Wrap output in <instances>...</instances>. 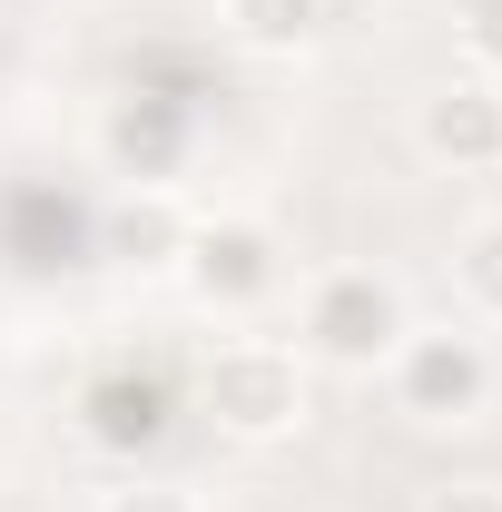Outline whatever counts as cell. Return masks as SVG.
<instances>
[{
    "label": "cell",
    "mask_w": 502,
    "mask_h": 512,
    "mask_svg": "<svg viewBox=\"0 0 502 512\" xmlns=\"http://www.w3.org/2000/svg\"><path fill=\"white\" fill-rule=\"evenodd\" d=\"M207 414L237 434V444H276V434H296L306 424V365H296V345H227L217 365H207Z\"/></svg>",
    "instance_id": "1"
},
{
    "label": "cell",
    "mask_w": 502,
    "mask_h": 512,
    "mask_svg": "<svg viewBox=\"0 0 502 512\" xmlns=\"http://www.w3.org/2000/svg\"><path fill=\"white\" fill-rule=\"evenodd\" d=\"M306 345L325 355V365H384V355L404 345V306H394V286H384L375 266H335V276H315Z\"/></svg>",
    "instance_id": "2"
},
{
    "label": "cell",
    "mask_w": 502,
    "mask_h": 512,
    "mask_svg": "<svg viewBox=\"0 0 502 512\" xmlns=\"http://www.w3.org/2000/svg\"><path fill=\"white\" fill-rule=\"evenodd\" d=\"M394 394H404V414H434V424H453V414H473L483 394H493V365H483V345L473 335H404L394 345Z\"/></svg>",
    "instance_id": "3"
},
{
    "label": "cell",
    "mask_w": 502,
    "mask_h": 512,
    "mask_svg": "<svg viewBox=\"0 0 502 512\" xmlns=\"http://www.w3.org/2000/svg\"><path fill=\"white\" fill-rule=\"evenodd\" d=\"M178 266H188V286L207 306H256L276 286V237L266 227H188Z\"/></svg>",
    "instance_id": "4"
},
{
    "label": "cell",
    "mask_w": 502,
    "mask_h": 512,
    "mask_svg": "<svg viewBox=\"0 0 502 512\" xmlns=\"http://www.w3.org/2000/svg\"><path fill=\"white\" fill-rule=\"evenodd\" d=\"M414 138L443 168H502V89L493 79H443L424 99V119H414Z\"/></svg>",
    "instance_id": "5"
},
{
    "label": "cell",
    "mask_w": 502,
    "mask_h": 512,
    "mask_svg": "<svg viewBox=\"0 0 502 512\" xmlns=\"http://www.w3.org/2000/svg\"><path fill=\"white\" fill-rule=\"evenodd\" d=\"M227 20H237V40H256V50H296L315 20H325V0H227Z\"/></svg>",
    "instance_id": "6"
},
{
    "label": "cell",
    "mask_w": 502,
    "mask_h": 512,
    "mask_svg": "<svg viewBox=\"0 0 502 512\" xmlns=\"http://www.w3.org/2000/svg\"><path fill=\"white\" fill-rule=\"evenodd\" d=\"M463 286H473L483 316H502V217H483V227L463 237Z\"/></svg>",
    "instance_id": "7"
},
{
    "label": "cell",
    "mask_w": 502,
    "mask_h": 512,
    "mask_svg": "<svg viewBox=\"0 0 502 512\" xmlns=\"http://www.w3.org/2000/svg\"><path fill=\"white\" fill-rule=\"evenodd\" d=\"M119 247H128V256L148 247V266H158L168 247H188V227H178L168 207H128V217H119Z\"/></svg>",
    "instance_id": "8"
},
{
    "label": "cell",
    "mask_w": 502,
    "mask_h": 512,
    "mask_svg": "<svg viewBox=\"0 0 502 512\" xmlns=\"http://www.w3.org/2000/svg\"><path fill=\"white\" fill-rule=\"evenodd\" d=\"M463 50L483 69H502V0H463Z\"/></svg>",
    "instance_id": "9"
},
{
    "label": "cell",
    "mask_w": 502,
    "mask_h": 512,
    "mask_svg": "<svg viewBox=\"0 0 502 512\" xmlns=\"http://www.w3.org/2000/svg\"><path fill=\"white\" fill-rule=\"evenodd\" d=\"M99 512H197V503L178 493V483H128V493H109Z\"/></svg>",
    "instance_id": "10"
},
{
    "label": "cell",
    "mask_w": 502,
    "mask_h": 512,
    "mask_svg": "<svg viewBox=\"0 0 502 512\" xmlns=\"http://www.w3.org/2000/svg\"><path fill=\"white\" fill-rule=\"evenodd\" d=\"M424 512H502V483H443Z\"/></svg>",
    "instance_id": "11"
}]
</instances>
